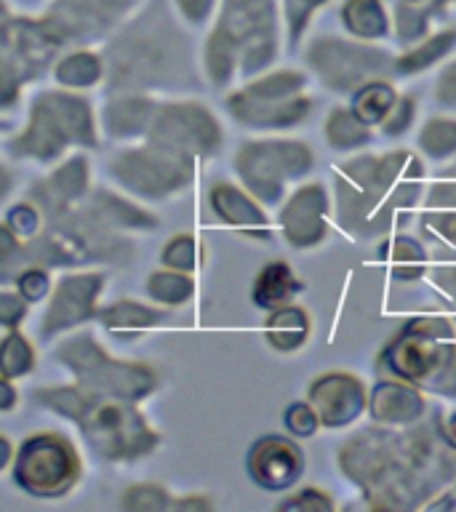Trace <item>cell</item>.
Returning a JSON list of instances; mask_svg holds the SVG:
<instances>
[{
    "label": "cell",
    "instance_id": "6da1fadb",
    "mask_svg": "<svg viewBox=\"0 0 456 512\" xmlns=\"http://www.w3.org/2000/svg\"><path fill=\"white\" fill-rule=\"evenodd\" d=\"M422 160L414 152L360 155L344 163L336 176V214L344 230L358 235H379L395 222V211L416 206Z\"/></svg>",
    "mask_w": 456,
    "mask_h": 512
},
{
    "label": "cell",
    "instance_id": "7a4b0ae2",
    "mask_svg": "<svg viewBox=\"0 0 456 512\" xmlns=\"http://www.w3.org/2000/svg\"><path fill=\"white\" fill-rule=\"evenodd\" d=\"M48 408L72 416L83 438L107 459H136L158 443L142 414L128 403H112L104 395L86 390H46L35 395Z\"/></svg>",
    "mask_w": 456,
    "mask_h": 512
},
{
    "label": "cell",
    "instance_id": "3957f363",
    "mask_svg": "<svg viewBox=\"0 0 456 512\" xmlns=\"http://www.w3.org/2000/svg\"><path fill=\"white\" fill-rule=\"evenodd\" d=\"M275 56L270 0H230L222 27L208 46V75L224 86L235 67L246 72L262 70Z\"/></svg>",
    "mask_w": 456,
    "mask_h": 512
},
{
    "label": "cell",
    "instance_id": "277c9868",
    "mask_svg": "<svg viewBox=\"0 0 456 512\" xmlns=\"http://www.w3.org/2000/svg\"><path fill=\"white\" fill-rule=\"evenodd\" d=\"M70 142L96 144L94 126H91V110L86 102L75 96L46 94L40 96L32 112L30 131L19 136L11 150L16 155H32V158L48 160L62 152Z\"/></svg>",
    "mask_w": 456,
    "mask_h": 512
},
{
    "label": "cell",
    "instance_id": "5b68a950",
    "mask_svg": "<svg viewBox=\"0 0 456 512\" xmlns=\"http://www.w3.org/2000/svg\"><path fill=\"white\" fill-rule=\"evenodd\" d=\"M382 368L395 379L419 384L440 395H456V342L400 331L382 355Z\"/></svg>",
    "mask_w": 456,
    "mask_h": 512
},
{
    "label": "cell",
    "instance_id": "8992f818",
    "mask_svg": "<svg viewBox=\"0 0 456 512\" xmlns=\"http://www.w3.org/2000/svg\"><path fill=\"white\" fill-rule=\"evenodd\" d=\"M14 480L27 494L54 499L80 480V456L59 432L32 435L16 451Z\"/></svg>",
    "mask_w": 456,
    "mask_h": 512
},
{
    "label": "cell",
    "instance_id": "52a82bcc",
    "mask_svg": "<svg viewBox=\"0 0 456 512\" xmlns=\"http://www.w3.org/2000/svg\"><path fill=\"white\" fill-rule=\"evenodd\" d=\"M59 358L67 360V366L78 374L80 390L94 392V395H118V398L134 400L155 387V374L150 368L110 360L91 334L75 336L62 344Z\"/></svg>",
    "mask_w": 456,
    "mask_h": 512
},
{
    "label": "cell",
    "instance_id": "ba28073f",
    "mask_svg": "<svg viewBox=\"0 0 456 512\" xmlns=\"http://www.w3.org/2000/svg\"><path fill=\"white\" fill-rule=\"evenodd\" d=\"M235 166L248 190L267 206H275L283 198L286 184L312 168V150L304 142H291V139L243 144Z\"/></svg>",
    "mask_w": 456,
    "mask_h": 512
},
{
    "label": "cell",
    "instance_id": "9c48e42d",
    "mask_svg": "<svg viewBox=\"0 0 456 512\" xmlns=\"http://www.w3.org/2000/svg\"><path fill=\"white\" fill-rule=\"evenodd\" d=\"M307 62L326 83V88L339 94H352L368 80L382 78L384 72H390L395 59L382 48L347 43L339 38H320L307 51Z\"/></svg>",
    "mask_w": 456,
    "mask_h": 512
},
{
    "label": "cell",
    "instance_id": "30bf717a",
    "mask_svg": "<svg viewBox=\"0 0 456 512\" xmlns=\"http://www.w3.org/2000/svg\"><path fill=\"white\" fill-rule=\"evenodd\" d=\"M112 168L126 187H134L136 192L152 198H160L190 182V158L184 152L166 150V147L123 152Z\"/></svg>",
    "mask_w": 456,
    "mask_h": 512
},
{
    "label": "cell",
    "instance_id": "8fae6325",
    "mask_svg": "<svg viewBox=\"0 0 456 512\" xmlns=\"http://www.w3.org/2000/svg\"><path fill=\"white\" fill-rule=\"evenodd\" d=\"M155 139L160 147L174 152H216L222 144V131L216 120L200 104L166 107L155 123Z\"/></svg>",
    "mask_w": 456,
    "mask_h": 512
},
{
    "label": "cell",
    "instance_id": "7c38bea8",
    "mask_svg": "<svg viewBox=\"0 0 456 512\" xmlns=\"http://www.w3.org/2000/svg\"><path fill=\"white\" fill-rule=\"evenodd\" d=\"M310 406L315 408L323 427H347L366 411L368 395L358 376L334 371L318 376L307 390Z\"/></svg>",
    "mask_w": 456,
    "mask_h": 512
},
{
    "label": "cell",
    "instance_id": "4fadbf2b",
    "mask_svg": "<svg viewBox=\"0 0 456 512\" xmlns=\"http://www.w3.org/2000/svg\"><path fill=\"white\" fill-rule=\"evenodd\" d=\"M248 475L264 491H286L302 478L304 454L294 440L267 435L256 440L246 456Z\"/></svg>",
    "mask_w": 456,
    "mask_h": 512
},
{
    "label": "cell",
    "instance_id": "5bb4252c",
    "mask_svg": "<svg viewBox=\"0 0 456 512\" xmlns=\"http://www.w3.org/2000/svg\"><path fill=\"white\" fill-rule=\"evenodd\" d=\"M280 227L294 248L323 243L328 235V192L323 184L299 187L280 211Z\"/></svg>",
    "mask_w": 456,
    "mask_h": 512
},
{
    "label": "cell",
    "instance_id": "9a60e30c",
    "mask_svg": "<svg viewBox=\"0 0 456 512\" xmlns=\"http://www.w3.org/2000/svg\"><path fill=\"white\" fill-rule=\"evenodd\" d=\"M104 278L102 275H72L59 283L54 294V302L48 307L40 336H54L62 328L78 326L83 320L94 315L96 296L102 291Z\"/></svg>",
    "mask_w": 456,
    "mask_h": 512
},
{
    "label": "cell",
    "instance_id": "2e32d148",
    "mask_svg": "<svg viewBox=\"0 0 456 512\" xmlns=\"http://www.w3.org/2000/svg\"><path fill=\"white\" fill-rule=\"evenodd\" d=\"M232 118L251 128H291L299 126L312 112V99L307 96H283V99H264V96H248L238 91L230 96Z\"/></svg>",
    "mask_w": 456,
    "mask_h": 512
},
{
    "label": "cell",
    "instance_id": "e0dca14e",
    "mask_svg": "<svg viewBox=\"0 0 456 512\" xmlns=\"http://www.w3.org/2000/svg\"><path fill=\"white\" fill-rule=\"evenodd\" d=\"M424 395L416 390V384H408L403 379L395 382H379L368 398V411L379 424H414L424 414Z\"/></svg>",
    "mask_w": 456,
    "mask_h": 512
},
{
    "label": "cell",
    "instance_id": "ac0fdd59",
    "mask_svg": "<svg viewBox=\"0 0 456 512\" xmlns=\"http://www.w3.org/2000/svg\"><path fill=\"white\" fill-rule=\"evenodd\" d=\"M211 206L219 214V219L238 227V230L254 235V238H270V224L262 208L256 206L254 200L248 198L246 192H240L232 184H216L211 190Z\"/></svg>",
    "mask_w": 456,
    "mask_h": 512
},
{
    "label": "cell",
    "instance_id": "d6986e66",
    "mask_svg": "<svg viewBox=\"0 0 456 512\" xmlns=\"http://www.w3.org/2000/svg\"><path fill=\"white\" fill-rule=\"evenodd\" d=\"M310 331V315L304 307H296V304H283L278 310H272L270 320L264 326L267 342L278 352H294L304 347V342L310 339Z\"/></svg>",
    "mask_w": 456,
    "mask_h": 512
},
{
    "label": "cell",
    "instance_id": "ffe728a7",
    "mask_svg": "<svg viewBox=\"0 0 456 512\" xmlns=\"http://www.w3.org/2000/svg\"><path fill=\"white\" fill-rule=\"evenodd\" d=\"M299 291H302V283L296 280L294 270L286 262H270L256 275L251 299L262 310H278L291 302Z\"/></svg>",
    "mask_w": 456,
    "mask_h": 512
},
{
    "label": "cell",
    "instance_id": "44dd1931",
    "mask_svg": "<svg viewBox=\"0 0 456 512\" xmlns=\"http://www.w3.org/2000/svg\"><path fill=\"white\" fill-rule=\"evenodd\" d=\"M379 254H382L384 262H390L392 278L403 280V283L422 278L424 270H427L424 248L414 238H408V235H392V238H387L379 246Z\"/></svg>",
    "mask_w": 456,
    "mask_h": 512
},
{
    "label": "cell",
    "instance_id": "7402d4cb",
    "mask_svg": "<svg viewBox=\"0 0 456 512\" xmlns=\"http://www.w3.org/2000/svg\"><path fill=\"white\" fill-rule=\"evenodd\" d=\"M395 102H398V91H395V86H390V83L382 78H374L352 91L350 110L358 115V120H363V123L371 128L382 126V120L387 118V112L392 110V104Z\"/></svg>",
    "mask_w": 456,
    "mask_h": 512
},
{
    "label": "cell",
    "instance_id": "603a6c76",
    "mask_svg": "<svg viewBox=\"0 0 456 512\" xmlns=\"http://www.w3.org/2000/svg\"><path fill=\"white\" fill-rule=\"evenodd\" d=\"M163 318H166V312L150 310V307L128 302V299L112 304V307H107V310L102 312L104 326L110 328L112 334L126 336V339H136V336L142 334V331H147L150 326H158Z\"/></svg>",
    "mask_w": 456,
    "mask_h": 512
},
{
    "label": "cell",
    "instance_id": "cb8c5ba5",
    "mask_svg": "<svg viewBox=\"0 0 456 512\" xmlns=\"http://www.w3.org/2000/svg\"><path fill=\"white\" fill-rule=\"evenodd\" d=\"M344 27L363 40H382L390 32V22L379 0H347L342 8Z\"/></svg>",
    "mask_w": 456,
    "mask_h": 512
},
{
    "label": "cell",
    "instance_id": "d4e9b609",
    "mask_svg": "<svg viewBox=\"0 0 456 512\" xmlns=\"http://www.w3.org/2000/svg\"><path fill=\"white\" fill-rule=\"evenodd\" d=\"M326 142L334 150L350 152L368 147V144L374 142V134L368 131L363 120H358V115L350 107H336L326 120Z\"/></svg>",
    "mask_w": 456,
    "mask_h": 512
},
{
    "label": "cell",
    "instance_id": "484cf974",
    "mask_svg": "<svg viewBox=\"0 0 456 512\" xmlns=\"http://www.w3.org/2000/svg\"><path fill=\"white\" fill-rule=\"evenodd\" d=\"M88 184V163L83 158L70 160L67 166L56 171L54 179H48L46 187L40 184V190L35 192V198H40L46 206L62 208L64 203H70L72 198H78L80 190Z\"/></svg>",
    "mask_w": 456,
    "mask_h": 512
},
{
    "label": "cell",
    "instance_id": "4316f807",
    "mask_svg": "<svg viewBox=\"0 0 456 512\" xmlns=\"http://www.w3.org/2000/svg\"><path fill=\"white\" fill-rule=\"evenodd\" d=\"M454 46H456V30L438 32V35H432V38H427L416 48H411L408 54L395 59L392 72H398V75H416V72L430 70L432 64H438Z\"/></svg>",
    "mask_w": 456,
    "mask_h": 512
},
{
    "label": "cell",
    "instance_id": "83f0119b",
    "mask_svg": "<svg viewBox=\"0 0 456 512\" xmlns=\"http://www.w3.org/2000/svg\"><path fill=\"white\" fill-rule=\"evenodd\" d=\"M419 147H422L432 160H446L456 155V120L432 118L424 123L419 134Z\"/></svg>",
    "mask_w": 456,
    "mask_h": 512
},
{
    "label": "cell",
    "instance_id": "f1b7e54d",
    "mask_svg": "<svg viewBox=\"0 0 456 512\" xmlns=\"http://www.w3.org/2000/svg\"><path fill=\"white\" fill-rule=\"evenodd\" d=\"M35 366V352H32L30 342L22 334H8L0 342V374L6 379H16V376L30 374Z\"/></svg>",
    "mask_w": 456,
    "mask_h": 512
},
{
    "label": "cell",
    "instance_id": "f546056e",
    "mask_svg": "<svg viewBox=\"0 0 456 512\" xmlns=\"http://www.w3.org/2000/svg\"><path fill=\"white\" fill-rule=\"evenodd\" d=\"M56 78L64 86L72 88H88L94 86L96 80L102 78V64L94 54H72L70 59H64L56 70Z\"/></svg>",
    "mask_w": 456,
    "mask_h": 512
},
{
    "label": "cell",
    "instance_id": "4dcf8cb0",
    "mask_svg": "<svg viewBox=\"0 0 456 512\" xmlns=\"http://www.w3.org/2000/svg\"><path fill=\"white\" fill-rule=\"evenodd\" d=\"M147 291L158 302L184 304L192 296V280L187 275H182V272H155L147 280Z\"/></svg>",
    "mask_w": 456,
    "mask_h": 512
},
{
    "label": "cell",
    "instance_id": "1f68e13d",
    "mask_svg": "<svg viewBox=\"0 0 456 512\" xmlns=\"http://www.w3.org/2000/svg\"><path fill=\"white\" fill-rule=\"evenodd\" d=\"M152 110H147L144 102H123L110 110L112 134H136L142 131L144 120H150Z\"/></svg>",
    "mask_w": 456,
    "mask_h": 512
},
{
    "label": "cell",
    "instance_id": "d6a6232c",
    "mask_svg": "<svg viewBox=\"0 0 456 512\" xmlns=\"http://www.w3.org/2000/svg\"><path fill=\"white\" fill-rule=\"evenodd\" d=\"M283 422H286L288 432L296 435V438H310L315 435L320 427V419L315 414V408L310 403H302V400H296L291 406L286 408V414H283Z\"/></svg>",
    "mask_w": 456,
    "mask_h": 512
},
{
    "label": "cell",
    "instance_id": "836d02e7",
    "mask_svg": "<svg viewBox=\"0 0 456 512\" xmlns=\"http://www.w3.org/2000/svg\"><path fill=\"white\" fill-rule=\"evenodd\" d=\"M123 507L126 510H168L174 502L160 486H134L123 496Z\"/></svg>",
    "mask_w": 456,
    "mask_h": 512
},
{
    "label": "cell",
    "instance_id": "e575fe53",
    "mask_svg": "<svg viewBox=\"0 0 456 512\" xmlns=\"http://www.w3.org/2000/svg\"><path fill=\"white\" fill-rule=\"evenodd\" d=\"M416 118V99L414 96H398V102L392 104L387 118L382 120V128L387 136H403L408 128L414 126Z\"/></svg>",
    "mask_w": 456,
    "mask_h": 512
},
{
    "label": "cell",
    "instance_id": "d590c367",
    "mask_svg": "<svg viewBox=\"0 0 456 512\" xmlns=\"http://www.w3.org/2000/svg\"><path fill=\"white\" fill-rule=\"evenodd\" d=\"M163 264L171 267V270H192V264H195V240L190 235H179L163 248Z\"/></svg>",
    "mask_w": 456,
    "mask_h": 512
},
{
    "label": "cell",
    "instance_id": "8d00e7d4",
    "mask_svg": "<svg viewBox=\"0 0 456 512\" xmlns=\"http://www.w3.org/2000/svg\"><path fill=\"white\" fill-rule=\"evenodd\" d=\"M422 230L430 238L456 248V208L454 211H446V214H427L422 219Z\"/></svg>",
    "mask_w": 456,
    "mask_h": 512
},
{
    "label": "cell",
    "instance_id": "74e56055",
    "mask_svg": "<svg viewBox=\"0 0 456 512\" xmlns=\"http://www.w3.org/2000/svg\"><path fill=\"white\" fill-rule=\"evenodd\" d=\"M280 510H307V512H328L334 510L331 496H326L320 488H302L299 494L280 502Z\"/></svg>",
    "mask_w": 456,
    "mask_h": 512
},
{
    "label": "cell",
    "instance_id": "f35d334b",
    "mask_svg": "<svg viewBox=\"0 0 456 512\" xmlns=\"http://www.w3.org/2000/svg\"><path fill=\"white\" fill-rule=\"evenodd\" d=\"M326 0H288L286 11H288V27H291V40H299V35L304 32L307 22H310L312 11L318 6H323Z\"/></svg>",
    "mask_w": 456,
    "mask_h": 512
},
{
    "label": "cell",
    "instance_id": "ab89813d",
    "mask_svg": "<svg viewBox=\"0 0 456 512\" xmlns=\"http://www.w3.org/2000/svg\"><path fill=\"white\" fill-rule=\"evenodd\" d=\"M38 224H40V216L38 211L32 206H16L11 208V214H8V227L14 232L16 238H30L38 232Z\"/></svg>",
    "mask_w": 456,
    "mask_h": 512
},
{
    "label": "cell",
    "instance_id": "60d3db41",
    "mask_svg": "<svg viewBox=\"0 0 456 512\" xmlns=\"http://www.w3.org/2000/svg\"><path fill=\"white\" fill-rule=\"evenodd\" d=\"M427 32V22L422 14H416L411 8H400L398 11V38L403 43H414L416 38H422Z\"/></svg>",
    "mask_w": 456,
    "mask_h": 512
},
{
    "label": "cell",
    "instance_id": "b9f144b4",
    "mask_svg": "<svg viewBox=\"0 0 456 512\" xmlns=\"http://www.w3.org/2000/svg\"><path fill=\"white\" fill-rule=\"evenodd\" d=\"M48 291V275L43 270H27L19 278V294L27 302H40Z\"/></svg>",
    "mask_w": 456,
    "mask_h": 512
},
{
    "label": "cell",
    "instance_id": "7bdbcfd3",
    "mask_svg": "<svg viewBox=\"0 0 456 512\" xmlns=\"http://www.w3.org/2000/svg\"><path fill=\"white\" fill-rule=\"evenodd\" d=\"M435 102L443 104L446 110H456V62H451L440 72L438 86H435Z\"/></svg>",
    "mask_w": 456,
    "mask_h": 512
},
{
    "label": "cell",
    "instance_id": "ee69618b",
    "mask_svg": "<svg viewBox=\"0 0 456 512\" xmlns=\"http://www.w3.org/2000/svg\"><path fill=\"white\" fill-rule=\"evenodd\" d=\"M24 315H27V307H24V302L19 296L0 294V326H19Z\"/></svg>",
    "mask_w": 456,
    "mask_h": 512
},
{
    "label": "cell",
    "instance_id": "f6af8a7d",
    "mask_svg": "<svg viewBox=\"0 0 456 512\" xmlns=\"http://www.w3.org/2000/svg\"><path fill=\"white\" fill-rule=\"evenodd\" d=\"M427 206L430 208H448L454 211L456 208V179L454 182H440L435 184L427 195Z\"/></svg>",
    "mask_w": 456,
    "mask_h": 512
},
{
    "label": "cell",
    "instance_id": "bcb514c9",
    "mask_svg": "<svg viewBox=\"0 0 456 512\" xmlns=\"http://www.w3.org/2000/svg\"><path fill=\"white\" fill-rule=\"evenodd\" d=\"M432 283L438 291L448 296V302L456 307V267H438L432 272Z\"/></svg>",
    "mask_w": 456,
    "mask_h": 512
},
{
    "label": "cell",
    "instance_id": "7dc6e473",
    "mask_svg": "<svg viewBox=\"0 0 456 512\" xmlns=\"http://www.w3.org/2000/svg\"><path fill=\"white\" fill-rule=\"evenodd\" d=\"M14 251H16V235L11 232V227H0V262L11 259Z\"/></svg>",
    "mask_w": 456,
    "mask_h": 512
},
{
    "label": "cell",
    "instance_id": "c3c4849f",
    "mask_svg": "<svg viewBox=\"0 0 456 512\" xmlns=\"http://www.w3.org/2000/svg\"><path fill=\"white\" fill-rule=\"evenodd\" d=\"M16 406V390L14 384L8 382L6 376L0 379V411H11Z\"/></svg>",
    "mask_w": 456,
    "mask_h": 512
},
{
    "label": "cell",
    "instance_id": "681fc988",
    "mask_svg": "<svg viewBox=\"0 0 456 512\" xmlns=\"http://www.w3.org/2000/svg\"><path fill=\"white\" fill-rule=\"evenodd\" d=\"M440 438L446 440V446H451L456 451V414H451L446 422L440 424Z\"/></svg>",
    "mask_w": 456,
    "mask_h": 512
},
{
    "label": "cell",
    "instance_id": "f907efd6",
    "mask_svg": "<svg viewBox=\"0 0 456 512\" xmlns=\"http://www.w3.org/2000/svg\"><path fill=\"white\" fill-rule=\"evenodd\" d=\"M11 456H14V448L8 443V438L0 435V470H6V464L11 462Z\"/></svg>",
    "mask_w": 456,
    "mask_h": 512
},
{
    "label": "cell",
    "instance_id": "816d5d0a",
    "mask_svg": "<svg viewBox=\"0 0 456 512\" xmlns=\"http://www.w3.org/2000/svg\"><path fill=\"white\" fill-rule=\"evenodd\" d=\"M8 190H11V174L0 166V198H6Z\"/></svg>",
    "mask_w": 456,
    "mask_h": 512
},
{
    "label": "cell",
    "instance_id": "f5cc1de1",
    "mask_svg": "<svg viewBox=\"0 0 456 512\" xmlns=\"http://www.w3.org/2000/svg\"><path fill=\"white\" fill-rule=\"evenodd\" d=\"M448 176H451V179H456V163L451 168H448Z\"/></svg>",
    "mask_w": 456,
    "mask_h": 512
}]
</instances>
